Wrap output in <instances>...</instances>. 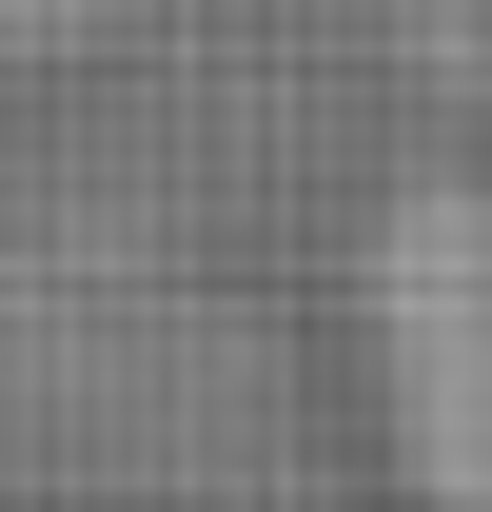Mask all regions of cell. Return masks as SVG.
Segmentation results:
<instances>
[{
  "label": "cell",
  "mask_w": 492,
  "mask_h": 512,
  "mask_svg": "<svg viewBox=\"0 0 492 512\" xmlns=\"http://www.w3.org/2000/svg\"><path fill=\"white\" fill-rule=\"evenodd\" d=\"M60 20H79V0H0V40H60Z\"/></svg>",
  "instance_id": "obj_1"
}]
</instances>
